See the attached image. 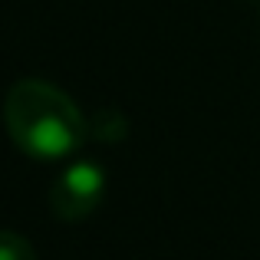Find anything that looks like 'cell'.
I'll use <instances>...</instances> for the list:
<instances>
[{
  "instance_id": "obj_1",
  "label": "cell",
  "mask_w": 260,
  "mask_h": 260,
  "mask_svg": "<svg viewBox=\"0 0 260 260\" xmlns=\"http://www.w3.org/2000/svg\"><path fill=\"white\" fill-rule=\"evenodd\" d=\"M4 125L13 145L37 161H63L89 139V122L59 86L17 79L4 95Z\"/></svg>"
},
{
  "instance_id": "obj_2",
  "label": "cell",
  "mask_w": 260,
  "mask_h": 260,
  "mask_svg": "<svg viewBox=\"0 0 260 260\" xmlns=\"http://www.w3.org/2000/svg\"><path fill=\"white\" fill-rule=\"evenodd\" d=\"M106 194V172L95 161H73L50 188V211L66 224L86 221Z\"/></svg>"
},
{
  "instance_id": "obj_3",
  "label": "cell",
  "mask_w": 260,
  "mask_h": 260,
  "mask_svg": "<svg viewBox=\"0 0 260 260\" xmlns=\"http://www.w3.org/2000/svg\"><path fill=\"white\" fill-rule=\"evenodd\" d=\"M0 260H37V250L17 231H0Z\"/></svg>"
}]
</instances>
